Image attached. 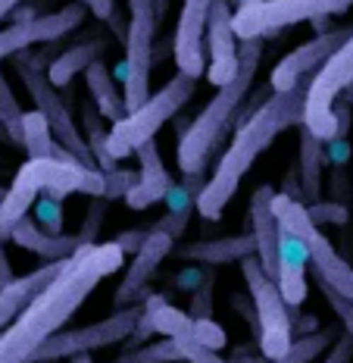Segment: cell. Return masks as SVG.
Segmentation results:
<instances>
[{
	"mask_svg": "<svg viewBox=\"0 0 353 363\" xmlns=\"http://www.w3.org/2000/svg\"><path fill=\"white\" fill-rule=\"evenodd\" d=\"M322 363H353V338L341 329V335L335 338V345L325 351V360Z\"/></svg>",
	"mask_w": 353,
	"mask_h": 363,
	"instance_id": "obj_39",
	"label": "cell"
},
{
	"mask_svg": "<svg viewBox=\"0 0 353 363\" xmlns=\"http://www.w3.org/2000/svg\"><path fill=\"white\" fill-rule=\"evenodd\" d=\"M75 4H81L88 13H94V16L103 22L116 19V0H75Z\"/></svg>",
	"mask_w": 353,
	"mask_h": 363,
	"instance_id": "obj_40",
	"label": "cell"
},
{
	"mask_svg": "<svg viewBox=\"0 0 353 363\" xmlns=\"http://www.w3.org/2000/svg\"><path fill=\"white\" fill-rule=\"evenodd\" d=\"M85 16H88V10L72 0L69 6L47 13V16H35V19H25V22H13L10 28H0V60L25 54V50L35 48V44L57 41V38L75 32V28L85 22Z\"/></svg>",
	"mask_w": 353,
	"mask_h": 363,
	"instance_id": "obj_16",
	"label": "cell"
},
{
	"mask_svg": "<svg viewBox=\"0 0 353 363\" xmlns=\"http://www.w3.org/2000/svg\"><path fill=\"white\" fill-rule=\"evenodd\" d=\"M319 291H322V298L328 301V307L335 310V316L341 320V329L347 332V335L353 338V301H347V298H341L337 291H332V289H325V285H319Z\"/></svg>",
	"mask_w": 353,
	"mask_h": 363,
	"instance_id": "obj_38",
	"label": "cell"
},
{
	"mask_svg": "<svg viewBox=\"0 0 353 363\" xmlns=\"http://www.w3.org/2000/svg\"><path fill=\"white\" fill-rule=\"evenodd\" d=\"M306 210H310L313 223L322 225V223H335V225H344L347 223V207H341V203L335 201H319V203H306Z\"/></svg>",
	"mask_w": 353,
	"mask_h": 363,
	"instance_id": "obj_37",
	"label": "cell"
},
{
	"mask_svg": "<svg viewBox=\"0 0 353 363\" xmlns=\"http://www.w3.org/2000/svg\"><path fill=\"white\" fill-rule=\"evenodd\" d=\"M241 276L250 294L253 313H257V332H260V351L266 360H279L294 342V320H291V307L284 301L272 276L260 267L257 257L241 263Z\"/></svg>",
	"mask_w": 353,
	"mask_h": 363,
	"instance_id": "obj_10",
	"label": "cell"
},
{
	"mask_svg": "<svg viewBox=\"0 0 353 363\" xmlns=\"http://www.w3.org/2000/svg\"><path fill=\"white\" fill-rule=\"evenodd\" d=\"M69 363H94V357H91V354H81V357H72Z\"/></svg>",
	"mask_w": 353,
	"mask_h": 363,
	"instance_id": "obj_45",
	"label": "cell"
},
{
	"mask_svg": "<svg viewBox=\"0 0 353 363\" xmlns=\"http://www.w3.org/2000/svg\"><path fill=\"white\" fill-rule=\"evenodd\" d=\"M172 251H175V235L150 225L144 245L132 254V263H129V269H125L122 282H119L116 291H112V304H116V310H125V307H132L134 301L147 298V282L156 276L160 263L166 260Z\"/></svg>",
	"mask_w": 353,
	"mask_h": 363,
	"instance_id": "obj_17",
	"label": "cell"
},
{
	"mask_svg": "<svg viewBox=\"0 0 353 363\" xmlns=\"http://www.w3.org/2000/svg\"><path fill=\"white\" fill-rule=\"evenodd\" d=\"M178 260L185 263H200V267H222V263H244L257 257V238L253 232L244 235H222L209 241H191V245L178 247Z\"/></svg>",
	"mask_w": 353,
	"mask_h": 363,
	"instance_id": "obj_21",
	"label": "cell"
},
{
	"mask_svg": "<svg viewBox=\"0 0 353 363\" xmlns=\"http://www.w3.org/2000/svg\"><path fill=\"white\" fill-rule=\"evenodd\" d=\"M107 210H110V201H107V198H91V201H88L85 219H81V229H79V235H75L79 247L97 245V241H100L97 235H100L103 223H107Z\"/></svg>",
	"mask_w": 353,
	"mask_h": 363,
	"instance_id": "obj_32",
	"label": "cell"
},
{
	"mask_svg": "<svg viewBox=\"0 0 353 363\" xmlns=\"http://www.w3.org/2000/svg\"><path fill=\"white\" fill-rule=\"evenodd\" d=\"M22 119H25V110L19 107L10 82H6L4 72H0V125L6 128V135H10L13 145H19L22 141Z\"/></svg>",
	"mask_w": 353,
	"mask_h": 363,
	"instance_id": "obj_31",
	"label": "cell"
},
{
	"mask_svg": "<svg viewBox=\"0 0 353 363\" xmlns=\"http://www.w3.org/2000/svg\"><path fill=\"white\" fill-rule=\"evenodd\" d=\"M353 85V35L335 50L319 72L306 82V101H303V128L313 132L319 141L332 145L337 138V119H335V101L341 91Z\"/></svg>",
	"mask_w": 353,
	"mask_h": 363,
	"instance_id": "obj_11",
	"label": "cell"
},
{
	"mask_svg": "<svg viewBox=\"0 0 353 363\" xmlns=\"http://www.w3.org/2000/svg\"><path fill=\"white\" fill-rule=\"evenodd\" d=\"M194 91H197V79H191V75H185V72H175L166 85L160 91H154L138 110L125 113L119 123L110 125V138H107L110 154L116 157L119 163H122L125 157L138 154V147L154 141L156 132L191 101Z\"/></svg>",
	"mask_w": 353,
	"mask_h": 363,
	"instance_id": "obj_5",
	"label": "cell"
},
{
	"mask_svg": "<svg viewBox=\"0 0 353 363\" xmlns=\"http://www.w3.org/2000/svg\"><path fill=\"white\" fill-rule=\"evenodd\" d=\"M138 182L132 185V191L125 194V207L132 210H150L156 207L160 201L169 198L172 191V176L166 169V163H163V154L160 147H156V138L147 141V145L138 147Z\"/></svg>",
	"mask_w": 353,
	"mask_h": 363,
	"instance_id": "obj_20",
	"label": "cell"
},
{
	"mask_svg": "<svg viewBox=\"0 0 353 363\" xmlns=\"http://www.w3.org/2000/svg\"><path fill=\"white\" fill-rule=\"evenodd\" d=\"M213 0H185L178 13V26L172 35V57H175V72H185L191 79L207 75V22Z\"/></svg>",
	"mask_w": 353,
	"mask_h": 363,
	"instance_id": "obj_18",
	"label": "cell"
},
{
	"mask_svg": "<svg viewBox=\"0 0 353 363\" xmlns=\"http://www.w3.org/2000/svg\"><path fill=\"white\" fill-rule=\"evenodd\" d=\"M185 354L178 347L175 338H160L154 345H132L125 351H119L110 363H182Z\"/></svg>",
	"mask_w": 353,
	"mask_h": 363,
	"instance_id": "obj_30",
	"label": "cell"
},
{
	"mask_svg": "<svg viewBox=\"0 0 353 363\" xmlns=\"http://www.w3.org/2000/svg\"><path fill=\"white\" fill-rule=\"evenodd\" d=\"M303 101H306V85H300L294 91H272L250 116H244L231 145L225 147V154L216 163L213 176H209V182H204V188L197 194L194 210L200 216L219 219L225 213L228 201L235 198V191L241 188L250 166L260 160V154H266L269 145L282 132L303 125Z\"/></svg>",
	"mask_w": 353,
	"mask_h": 363,
	"instance_id": "obj_2",
	"label": "cell"
},
{
	"mask_svg": "<svg viewBox=\"0 0 353 363\" xmlns=\"http://www.w3.org/2000/svg\"><path fill=\"white\" fill-rule=\"evenodd\" d=\"M300 201L319 203L322 201V166H325V141L300 125Z\"/></svg>",
	"mask_w": 353,
	"mask_h": 363,
	"instance_id": "obj_25",
	"label": "cell"
},
{
	"mask_svg": "<svg viewBox=\"0 0 353 363\" xmlns=\"http://www.w3.org/2000/svg\"><path fill=\"white\" fill-rule=\"evenodd\" d=\"M160 26L156 0H129V26H125V60L119 66L122 75L125 107L138 110L150 97V72H154V38Z\"/></svg>",
	"mask_w": 353,
	"mask_h": 363,
	"instance_id": "obj_9",
	"label": "cell"
},
{
	"mask_svg": "<svg viewBox=\"0 0 353 363\" xmlns=\"http://www.w3.org/2000/svg\"><path fill=\"white\" fill-rule=\"evenodd\" d=\"M35 216H37V225H41L44 232H50V235H63V201L59 198H50V194H44V198H37L35 203Z\"/></svg>",
	"mask_w": 353,
	"mask_h": 363,
	"instance_id": "obj_34",
	"label": "cell"
},
{
	"mask_svg": "<svg viewBox=\"0 0 353 363\" xmlns=\"http://www.w3.org/2000/svg\"><path fill=\"white\" fill-rule=\"evenodd\" d=\"M85 85H88V94H91L94 107L100 110L103 119L119 123V119L129 113V107H125V94L116 88V82H112V75H110V66H107V60L103 57L94 60V63L88 66Z\"/></svg>",
	"mask_w": 353,
	"mask_h": 363,
	"instance_id": "obj_24",
	"label": "cell"
},
{
	"mask_svg": "<svg viewBox=\"0 0 353 363\" xmlns=\"http://www.w3.org/2000/svg\"><path fill=\"white\" fill-rule=\"evenodd\" d=\"M22 147H25L28 160H41V157H66V150L50 132V123L44 119L41 110H28L25 119H22Z\"/></svg>",
	"mask_w": 353,
	"mask_h": 363,
	"instance_id": "obj_27",
	"label": "cell"
},
{
	"mask_svg": "<svg viewBox=\"0 0 353 363\" xmlns=\"http://www.w3.org/2000/svg\"><path fill=\"white\" fill-rule=\"evenodd\" d=\"M4 194H6V188H0V201H4Z\"/></svg>",
	"mask_w": 353,
	"mask_h": 363,
	"instance_id": "obj_47",
	"label": "cell"
},
{
	"mask_svg": "<svg viewBox=\"0 0 353 363\" xmlns=\"http://www.w3.org/2000/svg\"><path fill=\"white\" fill-rule=\"evenodd\" d=\"M10 241L13 245H19L22 251H32L35 257H41L44 263H63V260H69V257L79 251L75 235H50V232H44L32 216H25L16 229H13Z\"/></svg>",
	"mask_w": 353,
	"mask_h": 363,
	"instance_id": "obj_23",
	"label": "cell"
},
{
	"mask_svg": "<svg viewBox=\"0 0 353 363\" xmlns=\"http://www.w3.org/2000/svg\"><path fill=\"white\" fill-rule=\"evenodd\" d=\"M194 338H197L204 347H209V351L225 347V329L213 320V316H209V320H194Z\"/></svg>",
	"mask_w": 353,
	"mask_h": 363,
	"instance_id": "obj_36",
	"label": "cell"
},
{
	"mask_svg": "<svg viewBox=\"0 0 353 363\" xmlns=\"http://www.w3.org/2000/svg\"><path fill=\"white\" fill-rule=\"evenodd\" d=\"M207 79L213 88L228 85L241 69V48L235 35V4L231 0H213L207 22Z\"/></svg>",
	"mask_w": 353,
	"mask_h": 363,
	"instance_id": "obj_14",
	"label": "cell"
},
{
	"mask_svg": "<svg viewBox=\"0 0 353 363\" xmlns=\"http://www.w3.org/2000/svg\"><path fill=\"white\" fill-rule=\"evenodd\" d=\"M141 310H144V307H134L132 304V307H125V310H116V313H110L107 320L91 323V326L57 332V335L35 354V363L72 360V357H81V354H94V351H103V347H110V345L125 342V338H132L134 329H138Z\"/></svg>",
	"mask_w": 353,
	"mask_h": 363,
	"instance_id": "obj_12",
	"label": "cell"
},
{
	"mask_svg": "<svg viewBox=\"0 0 353 363\" xmlns=\"http://www.w3.org/2000/svg\"><path fill=\"white\" fill-rule=\"evenodd\" d=\"M213 289H216V272L207 267V276L197 282V289L191 294V320H209L213 316Z\"/></svg>",
	"mask_w": 353,
	"mask_h": 363,
	"instance_id": "obj_33",
	"label": "cell"
},
{
	"mask_svg": "<svg viewBox=\"0 0 353 363\" xmlns=\"http://www.w3.org/2000/svg\"><path fill=\"white\" fill-rule=\"evenodd\" d=\"M16 4H19V0H0V22H4L13 10H16Z\"/></svg>",
	"mask_w": 353,
	"mask_h": 363,
	"instance_id": "obj_43",
	"label": "cell"
},
{
	"mask_svg": "<svg viewBox=\"0 0 353 363\" xmlns=\"http://www.w3.org/2000/svg\"><path fill=\"white\" fill-rule=\"evenodd\" d=\"M262 60V41H244L241 44V69L228 82V85L216 88V94L207 101V107L194 116V123L182 132L175 147V163L182 176H204L209 157L219 147L225 128L235 123L238 110H241L244 97L250 94V85L257 79Z\"/></svg>",
	"mask_w": 353,
	"mask_h": 363,
	"instance_id": "obj_4",
	"label": "cell"
},
{
	"mask_svg": "<svg viewBox=\"0 0 353 363\" xmlns=\"http://www.w3.org/2000/svg\"><path fill=\"white\" fill-rule=\"evenodd\" d=\"M100 119L103 116H100V110L94 107V101L81 104V132H85V138H88V147H91V154H94L97 169H100V172H112V169H119V160L110 154V147H107L110 128H103Z\"/></svg>",
	"mask_w": 353,
	"mask_h": 363,
	"instance_id": "obj_28",
	"label": "cell"
},
{
	"mask_svg": "<svg viewBox=\"0 0 353 363\" xmlns=\"http://www.w3.org/2000/svg\"><path fill=\"white\" fill-rule=\"evenodd\" d=\"M244 4H253V0H238V4H235V6H244Z\"/></svg>",
	"mask_w": 353,
	"mask_h": 363,
	"instance_id": "obj_46",
	"label": "cell"
},
{
	"mask_svg": "<svg viewBox=\"0 0 353 363\" xmlns=\"http://www.w3.org/2000/svg\"><path fill=\"white\" fill-rule=\"evenodd\" d=\"M275 188L272 185H260L250 198V210H247V219H250V232L257 238V260L260 267L269 272V276H279V238H282V225L279 216H275Z\"/></svg>",
	"mask_w": 353,
	"mask_h": 363,
	"instance_id": "obj_19",
	"label": "cell"
},
{
	"mask_svg": "<svg viewBox=\"0 0 353 363\" xmlns=\"http://www.w3.org/2000/svg\"><path fill=\"white\" fill-rule=\"evenodd\" d=\"M306 267H310V257H306V247L291 235L288 229H282V238H279V289L288 301V307L294 310L306 301Z\"/></svg>",
	"mask_w": 353,
	"mask_h": 363,
	"instance_id": "obj_22",
	"label": "cell"
},
{
	"mask_svg": "<svg viewBox=\"0 0 353 363\" xmlns=\"http://www.w3.org/2000/svg\"><path fill=\"white\" fill-rule=\"evenodd\" d=\"M350 35H353V28H328V32L313 38V41L294 48L291 54H284L279 63H275V69L269 72V85H272V91H294L300 85H306L310 75H316L319 66L325 63Z\"/></svg>",
	"mask_w": 353,
	"mask_h": 363,
	"instance_id": "obj_15",
	"label": "cell"
},
{
	"mask_svg": "<svg viewBox=\"0 0 353 363\" xmlns=\"http://www.w3.org/2000/svg\"><path fill=\"white\" fill-rule=\"evenodd\" d=\"M59 198L69 194H88V198H103L107 194V176L94 166L79 163L72 154L66 157H41V160H25L13 176V185L6 188L0 201V238H10L13 229L28 216V210L37 198Z\"/></svg>",
	"mask_w": 353,
	"mask_h": 363,
	"instance_id": "obj_3",
	"label": "cell"
},
{
	"mask_svg": "<svg viewBox=\"0 0 353 363\" xmlns=\"http://www.w3.org/2000/svg\"><path fill=\"white\" fill-rule=\"evenodd\" d=\"M125 263V251L116 241H97L79 247L69 260H63L57 279L28 304L6 329H0V363H35L57 332L81 310L97 285L119 272Z\"/></svg>",
	"mask_w": 353,
	"mask_h": 363,
	"instance_id": "obj_1",
	"label": "cell"
},
{
	"mask_svg": "<svg viewBox=\"0 0 353 363\" xmlns=\"http://www.w3.org/2000/svg\"><path fill=\"white\" fill-rule=\"evenodd\" d=\"M350 6L353 0H253V4L235 6V35L241 41H266L300 22L341 16Z\"/></svg>",
	"mask_w": 353,
	"mask_h": 363,
	"instance_id": "obj_7",
	"label": "cell"
},
{
	"mask_svg": "<svg viewBox=\"0 0 353 363\" xmlns=\"http://www.w3.org/2000/svg\"><path fill=\"white\" fill-rule=\"evenodd\" d=\"M337 335H341V332H335V329H313V332H306V335H300L297 342H291V347L279 360H266V363H313L335 345Z\"/></svg>",
	"mask_w": 353,
	"mask_h": 363,
	"instance_id": "obj_29",
	"label": "cell"
},
{
	"mask_svg": "<svg viewBox=\"0 0 353 363\" xmlns=\"http://www.w3.org/2000/svg\"><path fill=\"white\" fill-rule=\"evenodd\" d=\"M141 320L138 329H134V342L144 345L141 338H147L150 332H160L163 338H175L178 347L185 354V363H228L225 357H219V351H209L194 338V320L191 313L172 307L163 294H147L144 304H141Z\"/></svg>",
	"mask_w": 353,
	"mask_h": 363,
	"instance_id": "obj_13",
	"label": "cell"
},
{
	"mask_svg": "<svg viewBox=\"0 0 353 363\" xmlns=\"http://www.w3.org/2000/svg\"><path fill=\"white\" fill-rule=\"evenodd\" d=\"M13 263H10V257H6V251H4V238H0V289H4L6 282H13Z\"/></svg>",
	"mask_w": 353,
	"mask_h": 363,
	"instance_id": "obj_42",
	"label": "cell"
},
{
	"mask_svg": "<svg viewBox=\"0 0 353 363\" xmlns=\"http://www.w3.org/2000/svg\"><path fill=\"white\" fill-rule=\"evenodd\" d=\"M103 50H107V41H103V38H91V41L75 44V48H69L66 54H59L54 63L47 66L50 82H54L57 88H66L79 72H88V66H91L94 60H100Z\"/></svg>",
	"mask_w": 353,
	"mask_h": 363,
	"instance_id": "obj_26",
	"label": "cell"
},
{
	"mask_svg": "<svg viewBox=\"0 0 353 363\" xmlns=\"http://www.w3.org/2000/svg\"><path fill=\"white\" fill-rule=\"evenodd\" d=\"M272 207H275V216H279L282 229H288L291 235L306 247V257H310V267H313L316 282L325 285V289H332V291H337L341 298L353 301V267L335 251V245L325 238L322 225L313 223L306 203L300 198H291V194L275 191Z\"/></svg>",
	"mask_w": 353,
	"mask_h": 363,
	"instance_id": "obj_6",
	"label": "cell"
},
{
	"mask_svg": "<svg viewBox=\"0 0 353 363\" xmlns=\"http://www.w3.org/2000/svg\"><path fill=\"white\" fill-rule=\"evenodd\" d=\"M144 238H147V229H129V232H122V235H116L112 241H116L125 254H134L141 245H144Z\"/></svg>",
	"mask_w": 353,
	"mask_h": 363,
	"instance_id": "obj_41",
	"label": "cell"
},
{
	"mask_svg": "<svg viewBox=\"0 0 353 363\" xmlns=\"http://www.w3.org/2000/svg\"><path fill=\"white\" fill-rule=\"evenodd\" d=\"M169 4H172V0H156V13H160V19H163V16H166Z\"/></svg>",
	"mask_w": 353,
	"mask_h": 363,
	"instance_id": "obj_44",
	"label": "cell"
},
{
	"mask_svg": "<svg viewBox=\"0 0 353 363\" xmlns=\"http://www.w3.org/2000/svg\"><path fill=\"white\" fill-rule=\"evenodd\" d=\"M107 176V194L103 198L107 201H125V194L132 191V185L138 182V172H132V169H112V172H103Z\"/></svg>",
	"mask_w": 353,
	"mask_h": 363,
	"instance_id": "obj_35",
	"label": "cell"
},
{
	"mask_svg": "<svg viewBox=\"0 0 353 363\" xmlns=\"http://www.w3.org/2000/svg\"><path fill=\"white\" fill-rule=\"evenodd\" d=\"M13 60H16V75H19V82L25 85L28 97L35 101V110H41L44 119L50 123V132H54V138H57L66 150H69V154H72L79 163L94 166V169H97L94 154H91V147H88L85 132H81V125L72 119V110L66 107L63 94H59V88L54 85V82H50V75H47V69L41 66V60H35V57H28V54H19V57H13Z\"/></svg>",
	"mask_w": 353,
	"mask_h": 363,
	"instance_id": "obj_8",
	"label": "cell"
}]
</instances>
